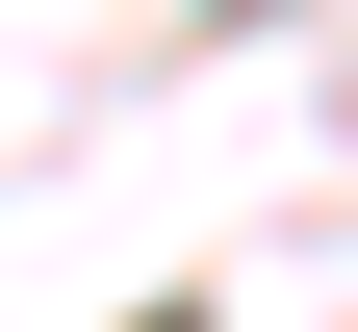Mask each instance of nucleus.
I'll return each instance as SVG.
<instances>
[{"instance_id":"obj_1","label":"nucleus","mask_w":358,"mask_h":332,"mask_svg":"<svg viewBox=\"0 0 358 332\" xmlns=\"http://www.w3.org/2000/svg\"><path fill=\"white\" fill-rule=\"evenodd\" d=\"M154 332H205V307H154Z\"/></svg>"}]
</instances>
